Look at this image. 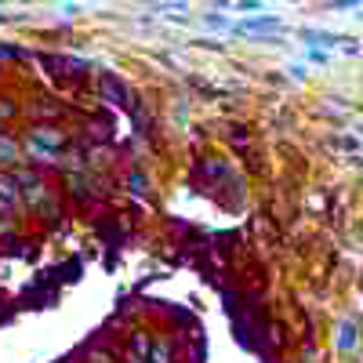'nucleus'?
<instances>
[{"instance_id": "6", "label": "nucleus", "mask_w": 363, "mask_h": 363, "mask_svg": "<svg viewBox=\"0 0 363 363\" xmlns=\"http://www.w3.org/2000/svg\"><path fill=\"white\" fill-rule=\"evenodd\" d=\"M15 160H18V145L8 135H0V164H15Z\"/></svg>"}, {"instance_id": "1", "label": "nucleus", "mask_w": 363, "mask_h": 363, "mask_svg": "<svg viewBox=\"0 0 363 363\" xmlns=\"http://www.w3.org/2000/svg\"><path fill=\"white\" fill-rule=\"evenodd\" d=\"M40 62L51 77H84L87 62H80V58H66V55H40Z\"/></svg>"}, {"instance_id": "2", "label": "nucleus", "mask_w": 363, "mask_h": 363, "mask_svg": "<svg viewBox=\"0 0 363 363\" xmlns=\"http://www.w3.org/2000/svg\"><path fill=\"white\" fill-rule=\"evenodd\" d=\"M102 95H106V102H113L116 109H128V106H131V91L124 87V80L113 77V73H102Z\"/></svg>"}, {"instance_id": "7", "label": "nucleus", "mask_w": 363, "mask_h": 363, "mask_svg": "<svg viewBox=\"0 0 363 363\" xmlns=\"http://www.w3.org/2000/svg\"><path fill=\"white\" fill-rule=\"evenodd\" d=\"M128 189H131V193H138V196H145V193H149L145 174H138V171H135V174H128Z\"/></svg>"}, {"instance_id": "3", "label": "nucleus", "mask_w": 363, "mask_h": 363, "mask_svg": "<svg viewBox=\"0 0 363 363\" xmlns=\"http://www.w3.org/2000/svg\"><path fill=\"white\" fill-rule=\"evenodd\" d=\"M18 182L15 178H8V174H0V211H11L15 203H18Z\"/></svg>"}, {"instance_id": "4", "label": "nucleus", "mask_w": 363, "mask_h": 363, "mask_svg": "<svg viewBox=\"0 0 363 363\" xmlns=\"http://www.w3.org/2000/svg\"><path fill=\"white\" fill-rule=\"evenodd\" d=\"M277 26H280L277 18H247L240 29H244V33H265V29H277Z\"/></svg>"}, {"instance_id": "5", "label": "nucleus", "mask_w": 363, "mask_h": 363, "mask_svg": "<svg viewBox=\"0 0 363 363\" xmlns=\"http://www.w3.org/2000/svg\"><path fill=\"white\" fill-rule=\"evenodd\" d=\"M171 359H174L171 345L167 342H153V349H149V363H171Z\"/></svg>"}, {"instance_id": "10", "label": "nucleus", "mask_w": 363, "mask_h": 363, "mask_svg": "<svg viewBox=\"0 0 363 363\" xmlns=\"http://www.w3.org/2000/svg\"><path fill=\"white\" fill-rule=\"evenodd\" d=\"M91 363H113V356H106V352H91Z\"/></svg>"}, {"instance_id": "9", "label": "nucleus", "mask_w": 363, "mask_h": 363, "mask_svg": "<svg viewBox=\"0 0 363 363\" xmlns=\"http://www.w3.org/2000/svg\"><path fill=\"white\" fill-rule=\"evenodd\" d=\"M207 26H215V29H229V18H218V15H207Z\"/></svg>"}, {"instance_id": "8", "label": "nucleus", "mask_w": 363, "mask_h": 363, "mask_svg": "<svg viewBox=\"0 0 363 363\" xmlns=\"http://www.w3.org/2000/svg\"><path fill=\"white\" fill-rule=\"evenodd\" d=\"M22 51L18 48H11V44H0V62H8V58H18Z\"/></svg>"}]
</instances>
